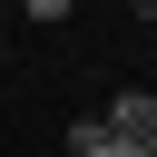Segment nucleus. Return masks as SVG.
Segmentation results:
<instances>
[{
  "mask_svg": "<svg viewBox=\"0 0 157 157\" xmlns=\"http://www.w3.org/2000/svg\"><path fill=\"white\" fill-rule=\"evenodd\" d=\"M108 128H118L128 147L157 157V88H118V98H108Z\"/></svg>",
  "mask_w": 157,
  "mask_h": 157,
  "instance_id": "nucleus-1",
  "label": "nucleus"
},
{
  "mask_svg": "<svg viewBox=\"0 0 157 157\" xmlns=\"http://www.w3.org/2000/svg\"><path fill=\"white\" fill-rule=\"evenodd\" d=\"M10 10H20V20H69L78 0H10Z\"/></svg>",
  "mask_w": 157,
  "mask_h": 157,
  "instance_id": "nucleus-3",
  "label": "nucleus"
},
{
  "mask_svg": "<svg viewBox=\"0 0 157 157\" xmlns=\"http://www.w3.org/2000/svg\"><path fill=\"white\" fill-rule=\"evenodd\" d=\"M69 157H147V147H128L108 128V108H88V118H69Z\"/></svg>",
  "mask_w": 157,
  "mask_h": 157,
  "instance_id": "nucleus-2",
  "label": "nucleus"
},
{
  "mask_svg": "<svg viewBox=\"0 0 157 157\" xmlns=\"http://www.w3.org/2000/svg\"><path fill=\"white\" fill-rule=\"evenodd\" d=\"M128 10H137V20H157V0H128Z\"/></svg>",
  "mask_w": 157,
  "mask_h": 157,
  "instance_id": "nucleus-4",
  "label": "nucleus"
}]
</instances>
